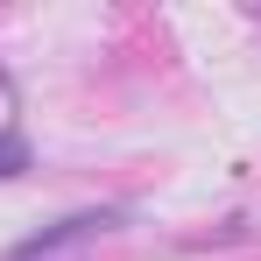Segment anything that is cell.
Listing matches in <instances>:
<instances>
[{
	"label": "cell",
	"mask_w": 261,
	"mask_h": 261,
	"mask_svg": "<svg viewBox=\"0 0 261 261\" xmlns=\"http://www.w3.org/2000/svg\"><path fill=\"white\" fill-rule=\"evenodd\" d=\"M113 226H120L113 212H71V219H57L49 233L21 240L7 261H57V254H71V247H85V240H99V233H113Z\"/></svg>",
	"instance_id": "cell-1"
},
{
	"label": "cell",
	"mask_w": 261,
	"mask_h": 261,
	"mask_svg": "<svg viewBox=\"0 0 261 261\" xmlns=\"http://www.w3.org/2000/svg\"><path fill=\"white\" fill-rule=\"evenodd\" d=\"M21 170V141H14V134H0V176H14Z\"/></svg>",
	"instance_id": "cell-2"
}]
</instances>
